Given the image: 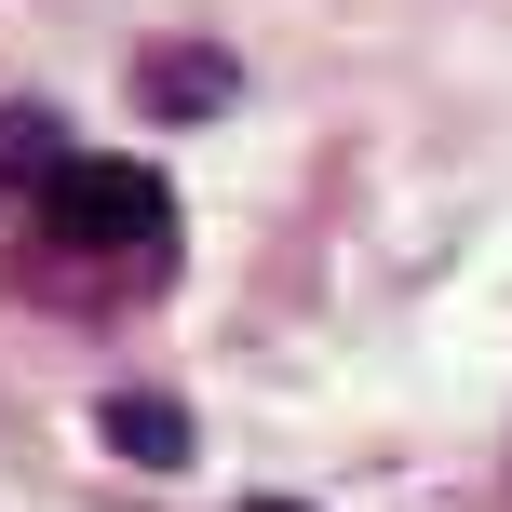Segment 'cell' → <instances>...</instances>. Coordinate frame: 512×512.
<instances>
[{"label":"cell","instance_id":"7a4b0ae2","mask_svg":"<svg viewBox=\"0 0 512 512\" xmlns=\"http://www.w3.org/2000/svg\"><path fill=\"white\" fill-rule=\"evenodd\" d=\"M135 108H149V122H203V108H230V54H149V68H135Z\"/></svg>","mask_w":512,"mask_h":512},{"label":"cell","instance_id":"6da1fadb","mask_svg":"<svg viewBox=\"0 0 512 512\" xmlns=\"http://www.w3.org/2000/svg\"><path fill=\"white\" fill-rule=\"evenodd\" d=\"M41 230H54V243H81V256H95V243L149 256L162 230H176V189H162L149 162H68V176L41 189Z\"/></svg>","mask_w":512,"mask_h":512},{"label":"cell","instance_id":"5b68a950","mask_svg":"<svg viewBox=\"0 0 512 512\" xmlns=\"http://www.w3.org/2000/svg\"><path fill=\"white\" fill-rule=\"evenodd\" d=\"M243 512H297V499H243Z\"/></svg>","mask_w":512,"mask_h":512},{"label":"cell","instance_id":"277c9868","mask_svg":"<svg viewBox=\"0 0 512 512\" xmlns=\"http://www.w3.org/2000/svg\"><path fill=\"white\" fill-rule=\"evenodd\" d=\"M54 176H68V135L41 108H0V189H54Z\"/></svg>","mask_w":512,"mask_h":512},{"label":"cell","instance_id":"3957f363","mask_svg":"<svg viewBox=\"0 0 512 512\" xmlns=\"http://www.w3.org/2000/svg\"><path fill=\"white\" fill-rule=\"evenodd\" d=\"M108 445L149 459V472H189V418L162 405V391H108Z\"/></svg>","mask_w":512,"mask_h":512}]
</instances>
